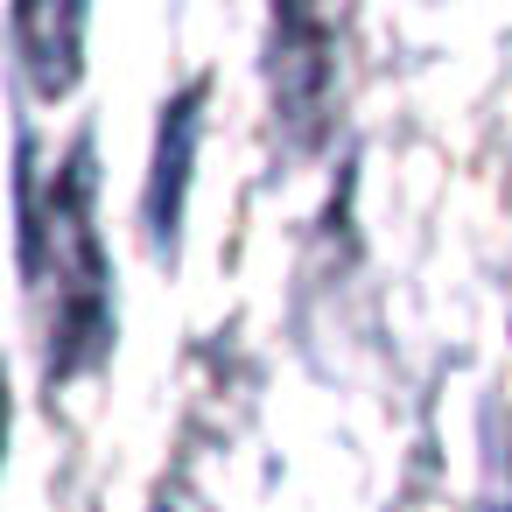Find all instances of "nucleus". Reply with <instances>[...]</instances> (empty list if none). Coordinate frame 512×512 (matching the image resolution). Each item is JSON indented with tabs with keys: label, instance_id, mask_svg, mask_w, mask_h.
I'll list each match as a JSON object with an SVG mask.
<instances>
[{
	"label": "nucleus",
	"instance_id": "f257e3e1",
	"mask_svg": "<svg viewBox=\"0 0 512 512\" xmlns=\"http://www.w3.org/2000/svg\"><path fill=\"white\" fill-rule=\"evenodd\" d=\"M22 274L43 288L57 281L50 316V386L99 365L113 344V295H106V253L92 232V141L71 148L50 204L36 197V141L22 134Z\"/></svg>",
	"mask_w": 512,
	"mask_h": 512
},
{
	"label": "nucleus",
	"instance_id": "f03ea898",
	"mask_svg": "<svg viewBox=\"0 0 512 512\" xmlns=\"http://www.w3.org/2000/svg\"><path fill=\"white\" fill-rule=\"evenodd\" d=\"M204 85H183L169 106H162V127H155V169H148V197H141V218H148V246L162 260H176V239H183V197H190V162H197V127H204Z\"/></svg>",
	"mask_w": 512,
	"mask_h": 512
},
{
	"label": "nucleus",
	"instance_id": "7ed1b4c3",
	"mask_svg": "<svg viewBox=\"0 0 512 512\" xmlns=\"http://www.w3.org/2000/svg\"><path fill=\"white\" fill-rule=\"evenodd\" d=\"M78 36H85V8H15V50L22 71L43 99H64L78 85Z\"/></svg>",
	"mask_w": 512,
	"mask_h": 512
}]
</instances>
